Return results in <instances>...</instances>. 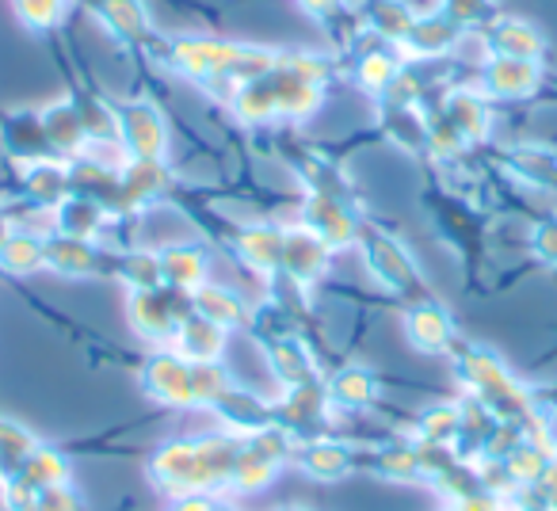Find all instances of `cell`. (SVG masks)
Returning <instances> with one entry per match:
<instances>
[{"instance_id": "1", "label": "cell", "mask_w": 557, "mask_h": 511, "mask_svg": "<svg viewBox=\"0 0 557 511\" xmlns=\"http://www.w3.org/2000/svg\"><path fill=\"white\" fill-rule=\"evenodd\" d=\"M271 473H275V458L260 454V450H248V454H237V462H233V481H237V488H260L271 481Z\"/></svg>"}, {"instance_id": "2", "label": "cell", "mask_w": 557, "mask_h": 511, "mask_svg": "<svg viewBox=\"0 0 557 511\" xmlns=\"http://www.w3.org/2000/svg\"><path fill=\"white\" fill-rule=\"evenodd\" d=\"M27 481L35 488H54L65 481V462L50 450H35V458L27 462Z\"/></svg>"}, {"instance_id": "3", "label": "cell", "mask_w": 557, "mask_h": 511, "mask_svg": "<svg viewBox=\"0 0 557 511\" xmlns=\"http://www.w3.org/2000/svg\"><path fill=\"white\" fill-rule=\"evenodd\" d=\"M508 465L519 481H539L542 470H546V458L534 454V450H516V454L508 458Z\"/></svg>"}, {"instance_id": "4", "label": "cell", "mask_w": 557, "mask_h": 511, "mask_svg": "<svg viewBox=\"0 0 557 511\" xmlns=\"http://www.w3.org/2000/svg\"><path fill=\"white\" fill-rule=\"evenodd\" d=\"M35 511H77V496L65 493L62 485L42 488V496H39V503H35Z\"/></svg>"}, {"instance_id": "5", "label": "cell", "mask_w": 557, "mask_h": 511, "mask_svg": "<svg viewBox=\"0 0 557 511\" xmlns=\"http://www.w3.org/2000/svg\"><path fill=\"white\" fill-rule=\"evenodd\" d=\"M306 465H310L313 473H321V477H336V473L344 470V458H341V450H318L313 458H306Z\"/></svg>"}, {"instance_id": "6", "label": "cell", "mask_w": 557, "mask_h": 511, "mask_svg": "<svg viewBox=\"0 0 557 511\" xmlns=\"http://www.w3.org/2000/svg\"><path fill=\"white\" fill-rule=\"evenodd\" d=\"M417 340L424 344V348H432V344L443 340V321L435 317V313H420L417 317Z\"/></svg>"}, {"instance_id": "7", "label": "cell", "mask_w": 557, "mask_h": 511, "mask_svg": "<svg viewBox=\"0 0 557 511\" xmlns=\"http://www.w3.org/2000/svg\"><path fill=\"white\" fill-rule=\"evenodd\" d=\"M336 394H341L344 401L359 404V401H367V397H371V389L363 386V378H359V374H348V378H344V389H336Z\"/></svg>"}, {"instance_id": "8", "label": "cell", "mask_w": 557, "mask_h": 511, "mask_svg": "<svg viewBox=\"0 0 557 511\" xmlns=\"http://www.w3.org/2000/svg\"><path fill=\"white\" fill-rule=\"evenodd\" d=\"M172 511H210V503L199 500V496H191V500H184L180 508H172Z\"/></svg>"}]
</instances>
